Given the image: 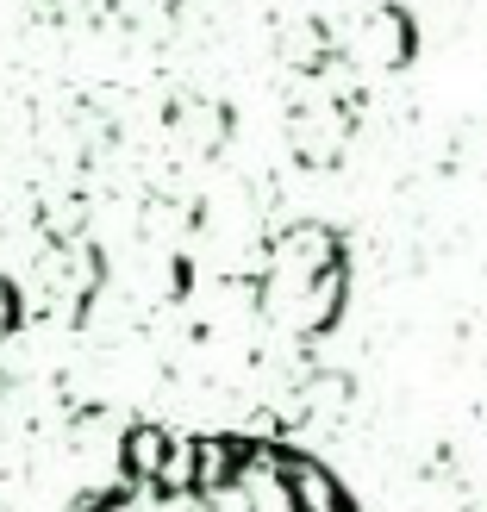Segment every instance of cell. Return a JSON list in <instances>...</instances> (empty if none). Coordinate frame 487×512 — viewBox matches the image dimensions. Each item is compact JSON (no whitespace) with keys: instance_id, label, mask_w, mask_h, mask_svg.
<instances>
[{"instance_id":"cell-1","label":"cell","mask_w":487,"mask_h":512,"mask_svg":"<svg viewBox=\"0 0 487 512\" xmlns=\"http://www.w3.org/2000/svg\"><path fill=\"white\" fill-rule=\"evenodd\" d=\"M82 512H356L313 456L256 438H188L138 456L113 494Z\"/></svg>"}]
</instances>
